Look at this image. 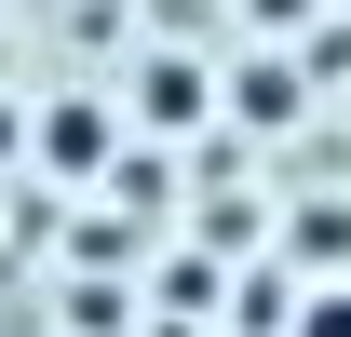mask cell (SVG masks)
Returning <instances> with one entry per match:
<instances>
[{
  "mask_svg": "<svg viewBox=\"0 0 351 337\" xmlns=\"http://www.w3.org/2000/svg\"><path fill=\"white\" fill-rule=\"evenodd\" d=\"M311 337H351V297H324V310H311Z\"/></svg>",
  "mask_w": 351,
  "mask_h": 337,
  "instance_id": "obj_2",
  "label": "cell"
},
{
  "mask_svg": "<svg viewBox=\"0 0 351 337\" xmlns=\"http://www.w3.org/2000/svg\"><path fill=\"white\" fill-rule=\"evenodd\" d=\"M41 149H54L68 175H95V162H108V108H54V122H41Z\"/></svg>",
  "mask_w": 351,
  "mask_h": 337,
  "instance_id": "obj_1",
  "label": "cell"
}]
</instances>
